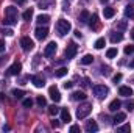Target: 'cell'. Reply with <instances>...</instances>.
Returning <instances> with one entry per match:
<instances>
[{
  "instance_id": "19",
  "label": "cell",
  "mask_w": 134,
  "mask_h": 133,
  "mask_svg": "<svg viewBox=\"0 0 134 133\" xmlns=\"http://www.w3.org/2000/svg\"><path fill=\"white\" fill-rule=\"evenodd\" d=\"M125 119H126V114H125V113H117V114H115V117H114L112 121H114V124L117 125V124H122Z\"/></svg>"
},
{
  "instance_id": "38",
  "label": "cell",
  "mask_w": 134,
  "mask_h": 133,
  "mask_svg": "<svg viewBox=\"0 0 134 133\" xmlns=\"http://www.w3.org/2000/svg\"><path fill=\"white\" fill-rule=\"evenodd\" d=\"M119 28H120V30H125V28H126V21H122V22L119 24Z\"/></svg>"
},
{
  "instance_id": "16",
  "label": "cell",
  "mask_w": 134,
  "mask_h": 133,
  "mask_svg": "<svg viewBox=\"0 0 134 133\" xmlns=\"http://www.w3.org/2000/svg\"><path fill=\"white\" fill-rule=\"evenodd\" d=\"M36 22H37L39 25H45V24L50 22V16H48V14H39V16L36 17Z\"/></svg>"
},
{
  "instance_id": "11",
  "label": "cell",
  "mask_w": 134,
  "mask_h": 133,
  "mask_svg": "<svg viewBox=\"0 0 134 133\" xmlns=\"http://www.w3.org/2000/svg\"><path fill=\"white\" fill-rule=\"evenodd\" d=\"M20 70H22V64L20 63H14L8 69V75H17V74H20Z\"/></svg>"
},
{
  "instance_id": "20",
  "label": "cell",
  "mask_w": 134,
  "mask_h": 133,
  "mask_svg": "<svg viewBox=\"0 0 134 133\" xmlns=\"http://www.w3.org/2000/svg\"><path fill=\"white\" fill-rule=\"evenodd\" d=\"M120 105H122V102L120 100H112L111 103H109V111H119V108H120Z\"/></svg>"
},
{
  "instance_id": "17",
  "label": "cell",
  "mask_w": 134,
  "mask_h": 133,
  "mask_svg": "<svg viewBox=\"0 0 134 133\" xmlns=\"http://www.w3.org/2000/svg\"><path fill=\"white\" fill-rule=\"evenodd\" d=\"M89 17H91L89 11H87V9H83V11L80 13V16H78V21H80L81 24H86V22L89 21Z\"/></svg>"
},
{
  "instance_id": "29",
  "label": "cell",
  "mask_w": 134,
  "mask_h": 133,
  "mask_svg": "<svg viewBox=\"0 0 134 133\" xmlns=\"http://www.w3.org/2000/svg\"><path fill=\"white\" fill-rule=\"evenodd\" d=\"M104 45H106L104 38H100V39H97V41H95V49H98V50H100V49H103Z\"/></svg>"
},
{
  "instance_id": "45",
  "label": "cell",
  "mask_w": 134,
  "mask_h": 133,
  "mask_svg": "<svg viewBox=\"0 0 134 133\" xmlns=\"http://www.w3.org/2000/svg\"><path fill=\"white\" fill-rule=\"evenodd\" d=\"M130 67H133V69H134V60L131 61V63H130Z\"/></svg>"
},
{
  "instance_id": "41",
  "label": "cell",
  "mask_w": 134,
  "mask_h": 133,
  "mask_svg": "<svg viewBox=\"0 0 134 133\" xmlns=\"http://www.w3.org/2000/svg\"><path fill=\"white\" fill-rule=\"evenodd\" d=\"M72 86H73V83H72V81H66V83H64V88H66V89H70Z\"/></svg>"
},
{
  "instance_id": "36",
  "label": "cell",
  "mask_w": 134,
  "mask_h": 133,
  "mask_svg": "<svg viewBox=\"0 0 134 133\" xmlns=\"http://www.w3.org/2000/svg\"><path fill=\"white\" fill-rule=\"evenodd\" d=\"M134 52V45H126V47H125V53H126V55H130V53H133Z\"/></svg>"
},
{
  "instance_id": "8",
  "label": "cell",
  "mask_w": 134,
  "mask_h": 133,
  "mask_svg": "<svg viewBox=\"0 0 134 133\" xmlns=\"http://www.w3.org/2000/svg\"><path fill=\"white\" fill-rule=\"evenodd\" d=\"M48 96H50V99L53 102H59L61 100V93H59V89L56 86H50L48 88Z\"/></svg>"
},
{
  "instance_id": "47",
  "label": "cell",
  "mask_w": 134,
  "mask_h": 133,
  "mask_svg": "<svg viewBox=\"0 0 134 133\" xmlns=\"http://www.w3.org/2000/svg\"><path fill=\"white\" fill-rule=\"evenodd\" d=\"M17 2H19L20 5H22V3H25V0H17Z\"/></svg>"
},
{
  "instance_id": "33",
  "label": "cell",
  "mask_w": 134,
  "mask_h": 133,
  "mask_svg": "<svg viewBox=\"0 0 134 133\" xmlns=\"http://www.w3.org/2000/svg\"><path fill=\"white\" fill-rule=\"evenodd\" d=\"M120 80H122V74H120V72H119V74H115V75L112 77V81H114L115 85H117V83H119Z\"/></svg>"
},
{
  "instance_id": "1",
  "label": "cell",
  "mask_w": 134,
  "mask_h": 133,
  "mask_svg": "<svg viewBox=\"0 0 134 133\" xmlns=\"http://www.w3.org/2000/svg\"><path fill=\"white\" fill-rule=\"evenodd\" d=\"M16 24H17V8L16 6H6L3 25H16Z\"/></svg>"
},
{
  "instance_id": "34",
  "label": "cell",
  "mask_w": 134,
  "mask_h": 133,
  "mask_svg": "<svg viewBox=\"0 0 134 133\" xmlns=\"http://www.w3.org/2000/svg\"><path fill=\"white\" fill-rule=\"evenodd\" d=\"M126 110H128V111H133L134 110V102L133 100H128V102H126Z\"/></svg>"
},
{
  "instance_id": "14",
  "label": "cell",
  "mask_w": 134,
  "mask_h": 133,
  "mask_svg": "<svg viewBox=\"0 0 134 133\" xmlns=\"http://www.w3.org/2000/svg\"><path fill=\"white\" fill-rule=\"evenodd\" d=\"M31 81H33V85L36 88H42V86L45 85V80H44L42 77H39V75H33V77H31Z\"/></svg>"
},
{
  "instance_id": "40",
  "label": "cell",
  "mask_w": 134,
  "mask_h": 133,
  "mask_svg": "<svg viewBox=\"0 0 134 133\" xmlns=\"http://www.w3.org/2000/svg\"><path fill=\"white\" fill-rule=\"evenodd\" d=\"M13 30H9V28H6V30H3V34H6V36H13Z\"/></svg>"
},
{
  "instance_id": "22",
  "label": "cell",
  "mask_w": 134,
  "mask_h": 133,
  "mask_svg": "<svg viewBox=\"0 0 134 133\" xmlns=\"http://www.w3.org/2000/svg\"><path fill=\"white\" fill-rule=\"evenodd\" d=\"M122 39H123V34L119 33V32H117V33H112V34H111V42H112V44H117V42H120Z\"/></svg>"
},
{
  "instance_id": "39",
  "label": "cell",
  "mask_w": 134,
  "mask_h": 133,
  "mask_svg": "<svg viewBox=\"0 0 134 133\" xmlns=\"http://www.w3.org/2000/svg\"><path fill=\"white\" fill-rule=\"evenodd\" d=\"M101 74H103V75H108V74H109V67H108V66H106V67L103 66V67H101Z\"/></svg>"
},
{
  "instance_id": "28",
  "label": "cell",
  "mask_w": 134,
  "mask_h": 133,
  "mask_svg": "<svg viewBox=\"0 0 134 133\" xmlns=\"http://www.w3.org/2000/svg\"><path fill=\"white\" fill-rule=\"evenodd\" d=\"M125 16H126V17H131V19H134V9H133V6H130V5H128V6L125 8Z\"/></svg>"
},
{
  "instance_id": "7",
  "label": "cell",
  "mask_w": 134,
  "mask_h": 133,
  "mask_svg": "<svg viewBox=\"0 0 134 133\" xmlns=\"http://www.w3.org/2000/svg\"><path fill=\"white\" fill-rule=\"evenodd\" d=\"M20 45H22V49H24L25 52H30V50H33L34 42H33V39H30L28 36H24V38L20 39Z\"/></svg>"
},
{
  "instance_id": "13",
  "label": "cell",
  "mask_w": 134,
  "mask_h": 133,
  "mask_svg": "<svg viewBox=\"0 0 134 133\" xmlns=\"http://www.w3.org/2000/svg\"><path fill=\"white\" fill-rule=\"evenodd\" d=\"M119 94L123 96V97H130V96H133V89L130 86H120L119 88Z\"/></svg>"
},
{
  "instance_id": "48",
  "label": "cell",
  "mask_w": 134,
  "mask_h": 133,
  "mask_svg": "<svg viewBox=\"0 0 134 133\" xmlns=\"http://www.w3.org/2000/svg\"><path fill=\"white\" fill-rule=\"evenodd\" d=\"M0 61H2V60H0Z\"/></svg>"
},
{
  "instance_id": "27",
  "label": "cell",
  "mask_w": 134,
  "mask_h": 133,
  "mask_svg": "<svg viewBox=\"0 0 134 133\" xmlns=\"http://www.w3.org/2000/svg\"><path fill=\"white\" fill-rule=\"evenodd\" d=\"M59 113V108L56 106V105H52V106H48V114L50 116H56Z\"/></svg>"
},
{
  "instance_id": "44",
  "label": "cell",
  "mask_w": 134,
  "mask_h": 133,
  "mask_svg": "<svg viewBox=\"0 0 134 133\" xmlns=\"http://www.w3.org/2000/svg\"><path fill=\"white\" fill-rule=\"evenodd\" d=\"M75 33V38H81V33H80V30H76V32H73Z\"/></svg>"
},
{
  "instance_id": "6",
  "label": "cell",
  "mask_w": 134,
  "mask_h": 133,
  "mask_svg": "<svg viewBox=\"0 0 134 133\" xmlns=\"http://www.w3.org/2000/svg\"><path fill=\"white\" fill-rule=\"evenodd\" d=\"M56 49H58V44H56L55 41H52V42L47 44V47H45V50H44V55H45L47 58H52V57L55 55Z\"/></svg>"
},
{
  "instance_id": "32",
  "label": "cell",
  "mask_w": 134,
  "mask_h": 133,
  "mask_svg": "<svg viewBox=\"0 0 134 133\" xmlns=\"http://www.w3.org/2000/svg\"><path fill=\"white\" fill-rule=\"evenodd\" d=\"M24 106H25V108H31V106H33V100L31 99H25L24 100Z\"/></svg>"
},
{
  "instance_id": "23",
  "label": "cell",
  "mask_w": 134,
  "mask_h": 133,
  "mask_svg": "<svg viewBox=\"0 0 134 133\" xmlns=\"http://www.w3.org/2000/svg\"><path fill=\"white\" fill-rule=\"evenodd\" d=\"M117 53H119V52H117V49H115V47H111V49H108V50H106V58H111V60H112V58H115V57H117Z\"/></svg>"
},
{
  "instance_id": "26",
  "label": "cell",
  "mask_w": 134,
  "mask_h": 133,
  "mask_svg": "<svg viewBox=\"0 0 134 133\" xmlns=\"http://www.w3.org/2000/svg\"><path fill=\"white\" fill-rule=\"evenodd\" d=\"M92 61H94V57L92 55H84L81 58V64H91Z\"/></svg>"
},
{
  "instance_id": "18",
  "label": "cell",
  "mask_w": 134,
  "mask_h": 133,
  "mask_svg": "<svg viewBox=\"0 0 134 133\" xmlns=\"http://www.w3.org/2000/svg\"><path fill=\"white\" fill-rule=\"evenodd\" d=\"M103 14H104V17H106V19H111V17H114L115 9H114V8H111V6H108V8H104V9H103Z\"/></svg>"
},
{
  "instance_id": "9",
  "label": "cell",
  "mask_w": 134,
  "mask_h": 133,
  "mask_svg": "<svg viewBox=\"0 0 134 133\" xmlns=\"http://www.w3.org/2000/svg\"><path fill=\"white\" fill-rule=\"evenodd\" d=\"M34 34H36V38L39 39V41H42V39H45L47 36H48V28L47 27H37L36 28V32H34Z\"/></svg>"
},
{
  "instance_id": "24",
  "label": "cell",
  "mask_w": 134,
  "mask_h": 133,
  "mask_svg": "<svg viewBox=\"0 0 134 133\" xmlns=\"http://www.w3.org/2000/svg\"><path fill=\"white\" fill-rule=\"evenodd\" d=\"M22 17H24V21H31V17H33V8H28L27 11H24Z\"/></svg>"
},
{
  "instance_id": "2",
  "label": "cell",
  "mask_w": 134,
  "mask_h": 133,
  "mask_svg": "<svg viewBox=\"0 0 134 133\" xmlns=\"http://www.w3.org/2000/svg\"><path fill=\"white\" fill-rule=\"evenodd\" d=\"M70 30H72V25H70L69 21H66V19H59V21H58V24H56V32H58L59 36H66Z\"/></svg>"
},
{
  "instance_id": "35",
  "label": "cell",
  "mask_w": 134,
  "mask_h": 133,
  "mask_svg": "<svg viewBox=\"0 0 134 133\" xmlns=\"http://www.w3.org/2000/svg\"><path fill=\"white\" fill-rule=\"evenodd\" d=\"M131 130V125L130 124H126V125H122L120 129H119V132H130Z\"/></svg>"
},
{
  "instance_id": "46",
  "label": "cell",
  "mask_w": 134,
  "mask_h": 133,
  "mask_svg": "<svg viewBox=\"0 0 134 133\" xmlns=\"http://www.w3.org/2000/svg\"><path fill=\"white\" fill-rule=\"evenodd\" d=\"M131 38H133V39H134V28H133V30H131Z\"/></svg>"
},
{
  "instance_id": "12",
  "label": "cell",
  "mask_w": 134,
  "mask_h": 133,
  "mask_svg": "<svg viewBox=\"0 0 134 133\" xmlns=\"http://www.w3.org/2000/svg\"><path fill=\"white\" fill-rule=\"evenodd\" d=\"M84 129H86V132L92 133V132H97V130H98V125H97L95 121H87L86 125H84Z\"/></svg>"
},
{
  "instance_id": "37",
  "label": "cell",
  "mask_w": 134,
  "mask_h": 133,
  "mask_svg": "<svg viewBox=\"0 0 134 133\" xmlns=\"http://www.w3.org/2000/svg\"><path fill=\"white\" fill-rule=\"evenodd\" d=\"M5 49H6V44L3 39H0V52H5Z\"/></svg>"
},
{
  "instance_id": "5",
  "label": "cell",
  "mask_w": 134,
  "mask_h": 133,
  "mask_svg": "<svg viewBox=\"0 0 134 133\" xmlns=\"http://www.w3.org/2000/svg\"><path fill=\"white\" fill-rule=\"evenodd\" d=\"M76 52H78V45H76L75 42H69V45L66 47V58H67V60L75 58Z\"/></svg>"
},
{
  "instance_id": "10",
  "label": "cell",
  "mask_w": 134,
  "mask_h": 133,
  "mask_svg": "<svg viewBox=\"0 0 134 133\" xmlns=\"http://www.w3.org/2000/svg\"><path fill=\"white\" fill-rule=\"evenodd\" d=\"M89 25H91L92 30H98L100 28V21H98V16L97 14H92L89 17Z\"/></svg>"
},
{
  "instance_id": "31",
  "label": "cell",
  "mask_w": 134,
  "mask_h": 133,
  "mask_svg": "<svg viewBox=\"0 0 134 133\" xmlns=\"http://www.w3.org/2000/svg\"><path fill=\"white\" fill-rule=\"evenodd\" d=\"M36 102H37V105H39V106H45V105H47V102H45V99H44L42 96H37Z\"/></svg>"
},
{
  "instance_id": "30",
  "label": "cell",
  "mask_w": 134,
  "mask_h": 133,
  "mask_svg": "<svg viewBox=\"0 0 134 133\" xmlns=\"http://www.w3.org/2000/svg\"><path fill=\"white\" fill-rule=\"evenodd\" d=\"M13 96H14L16 99H22V97L25 96V93H24L22 89H13Z\"/></svg>"
},
{
  "instance_id": "15",
  "label": "cell",
  "mask_w": 134,
  "mask_h": 133,
  "mask_svg": "<svg viewBox=\"0 0 134 133\" xmlns=\"http://www.w3.org/2000/svg\"><path fill=\"white\" fill-rule=\"evenodd\" d=\"M59 113H61V121L63 122H70L72 121V116H70V113H69V110L67 108H63V110H59Z\"/></svg>"
},
{
  "instance_id": "42",
  "label": "cell",
  "mask_w": 134,
  "mask_h": 133,
  "mask_svg": "<svg viewBox=\"0 0 134 133\" xmlns=\"http://www.w3.org/2000/svg\"><path fill=\"white\" fill-rule=\"evenodd\" d=\"M70 132H80V127L78 125H72L70 127Z\"/></svg>"
},
{
  "instance_id": "21",
  "label": "cell",
  "mask_w": 134,
  "mask_h": 133,
  "mask_svg": "<svg viewBox=\"0 0 134 133\" xmlns=\"http://www.w3.org/2000/svg\"><path fill=\"white\" fill-rule=\"evenodd\" d=\"M86 97H87V96H86L83 91H75V93L72 94V99L73 100H86Z\"/></svg>"
},
{
  "instance_id": "4",
  "label": "cell",
  "mask_w": 134,
  "mask_h": 133,
  "mask_svg": "<svg viewBox=\"0 0 134 133\" xmlns=\"http://www.w3.org/2000/svg\"><path fill=\"white\" fill-rule=\"evenodd\" d=\"M92 91H94V94H95L98 99H104V97L109 94V89H108V86H104V85H95Z\"/></svg>"
},
{
  "instance_id": "25",
  "label": "cell",
  "mask_w": 134,
  "mask_h": 133,
  "mask_svg": "<svg viewBox=\"0 0 134 133\" xmlns=\"http://www.w3.org/2000/svg\"><path fill=\"white\" fill-rule=\"evenodd\" d=\"M55 75H56L58 78H63V77H66V75H67V67H59V69L55 72Z\"/></svg>"
},
{
  "instance_id": "3",
  "label": "cell",
  "mask_w": 134,
  "mask_h": 133,
  "mask_svg": "<svg viewBox=\"0 0 134 133\" xmlns=\"http://www.w3.org/2000/svg\"><path fill=\"white\" fill-rule=\"evenodd\" d=\"M91 111H92V105L91 103H83L76 110V117L78 119H84V117H87L91 114Z\"/></svg>"
},
{
  "instance_id": "43",
  "label": "cell",
  "mask_w": 134,
  "mask_h": 133,
  "mask_svg": "<svg viewBox=\"0 0 134 133\" xmlns=\"http://www.w3.org/2000/svg\"><path fill=\"white\" fill-rule=\"evenodd\" d=\"M52 127H55V129H56V127H59V122H56V121H52Z\"/></svg>"
}]
</instances>
